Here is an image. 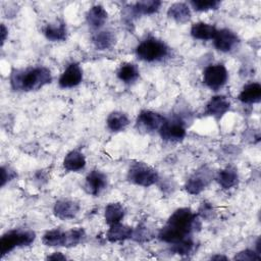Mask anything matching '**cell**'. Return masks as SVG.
Here are the masks:
<instances>
[{"mask_svg": "<svg viewBox=\"0 0 261 261\" xmlns=\"http://www.w3.org/2000/svg\"><path fill=\"white\" fill-rule=\"evenodd\" d=\"M127 179L132 184L141 187H150L159 179L158 172L146 163L137 162L130 165L127 171Z\"/></svg>", "mask_w": 261, "mask_h": 261, "instance_id": "5b68a950", "label": "cell"}, {"mask_svg": "<svg viewBox=\"0 0 261 261\" xmlns=\"http://www.w3.org/2000/svg\"><path fill=\"white\" fill-rule=\"evenodd\" d=\"M65 240V231L60 228H54L46 231L42 238V242L48 247H63Z\"/></svg>", "mask_w": 261, "mask_h": 261, "instance_id": "4316f807", "label": "cell"}, {"mask_svg": "<svg viewBox=\"0 0 261 261\" xmlns=\"http://www.w3.org/2000/svg\"><path fill=\"white\" fill-rule=\"evenodd\" d=\"M199 220L190 208L176 209L158 232V239L167 244H175L188 238L198 227Z\"/></svg>", "mask_w": 261, "mask_h": 261, "instance_id": "6da1fadb", "label": "cell"}, {"mask_svg": "<svg viewBox=\"0 0 261 261\" xmlns=\"http://www.w3.org/2000/svg\"><path fill=\"white\" fill-rule=\"evenodd\" d=\"M161 6V1L159 0H146L138 1L133 6V11L136 14L149 15L157 12Z\"/></svg>", "mask_w": 261, "mask_h": 261, "instance_id": "83f0119b", "label": "cell"}, {"mask_svg": "<svg viewBox=\"0 0 261 261\" xmlns=\"http://www.w3.org/2000/svg\"><path fill=\"white\" fill-rule=\"evenodd\" d=\"M139 74L140 72H139L138 66L129 62L121 64L117 70V77L125 84H130L136 82L139 77Z\"/></svg>", "mask_w": 261, "mask_h": 261, "instance_id": "484cf974", "label": "cell"}, {"mask_svg": "<svg viewBox=\"0 0 261 261\" xmlns=\"http://www.w3.org/2000/svg\"><path fill=\"white\" fill-rule=\"evenodd\" d=\"M52 74L45 66L14 69L10 74V85L14 91H37L50 84Z\"/></svg>", "mask_w": 261, "mask_h": 261, "instance_id": "7a4b0ae2", "label": "cell"}, {"mask_svg": "<svg viewBox=\"0 0 261 261\" xmlns=\"http://www.w3.org/2000/svg\"><path fill=\"white\" fill-rule=\"evenodd\" d=\"M80 204L73 200L61 199L58 200L53 207L54 215L62 220L72 219L80 211Z\"/></svg>", "mask_w": 261, "mask_h": 261, "instance_id": "5bb4252c", "label": "cell"}, {"mask_svg": "<svg viewBox=\"0 0 261 261\" xmlns=\"http://www.w3.org/2000/svg\"><path fill=\"white\" fill-rule=\"evenodd\" d=\"M215 178H216L218 185L222 189L229 190L238 185V181H239L238 170L233 166H226L225 168H223L217 172Z\"/></svg>", "mask_w": 261, "mask_h": 261, "instance_id": "9a60e30c", "label": "cell"}, {"mask_svg": "<svg viewBox=\"0 0 261 261\" xmlns=\"http://www.w3.org/2000/svg\"><path fill=\"white\" fill-rule=\"evenodd\" d=\"M109 229L106 233V238L110 243H117L122 242L128 239H132L133 237V227L122 224L120 222L109 225Z\"/></svg>", "mask_w": 261, "mask_h": 261, "instance_id": "2e32d148", "label": "cell"}, {"mask_svg": "<svg viewBox=\"0 0 261 261\" xmlns=\"http://www.w3.org/2000/svg\"><path fill=\"white\" fill-rule=\"evenodd\" d=\"M86 238V232L82 227H74L65 231L64 246L66 248L74 247L84 242Z\"/></svg>", "mask_w": 261, "mask_h": 261, "instance_id": "f1b7e54d", "label": "cell"}, {"mask_svg": "<svg viewBox=\"0 0 261 261\" xmlns=\"http://www.w3.org/2000/svg\"><path fill=\"white\" fill-rule=\"evenodd\" d=\"M227 77V69L221 63L208 65L203 72L204 84L213 91H217L222 88L226 84Z\"/></svg>", "mask_w": 261, "mask_h": 261, "instance_id": "52a82bcc", "label": "cell"}, {"mask_svg": "<svg viewBox=\"0 0 261 261\" xmlns=\"http://www.w3.org/2000/svg\"><path fill=\"white\" fill-rule=\"evenodd\" d=\"M238 99L246 104H254L260 102L261 85L259 83H251L246 85L239 94Z\"/></svg>", "mask_w": 261, "mask_h": 261, "instance_id": "d6986e66", "label": "cell"}, {"mask_svg": "<svg viewBox=\"0 0 261 261\" xmlns=\"http://www.w3.org/2000/svg\"><path fill=\"white\" fill-rule=\"evenodd\" d=\"M212 260H227V257L223 256V255H215L211 257Z\"/></svg>", "mask_w": 261, "mask_h": 261, "instance_id": "f35d334b", "label": "cell"}, {"mask_svg": "<svg viewBox=\"0 0 261 261\" xmlns=\"http://www.w3.org/2000/svg\"><path fill=\"white\" fill-rule=\"evenodd\" d=\"M7 34H8V31H7V29L5 28V25L2 23V24H1V43H2V45H3V43H4L5 40H6Z\"/></svg>", "mask_w": 261, "mask_h": 261, "instance_id": "8d00e7d4", "label": "cell"}, {"mask_svg": "<svg viewBox=\"0 0 261 261\" xmlns=\"http://www.w3.org/2000/svg\"><path fill=\"white\" fill-rule=\"evenodd\" d=\"M159 134L164 141L179 142L186 137V126L184 121L178 117L165 119L159 129Z\"/></svg>", "mask_w": 261, "mask_h": 261, "instance_id": "9c48e42d", "label": "cell"}, {"mask_svg": "<svg viewBox=\"0 0 261 261\" xmlns=\"http://www.w3.org/2000/svg\"><path fill=\"white\" fill-rule=\"evenodd\" d=\"M256 252L258 254H261V240H260V238H258L257 242H256Z\"/></svg>", "mask_w": 261, "mask_h": 261, "instance_id": "74e56055", "label": "cell"}, {"mask_svg": "<svg viewBox=\"0 0 261 261\" xmlns=\"http://www.w3.org/2000/svg\"><path fill=\"white\" fill-rule=\"evenodd\" d=\"M165 117L158 112L151 110H143L137 117L136 127L144 133H153L161 128L165 121Z\"/></svg>", "mask_w": 261, "mask_h": 261, "instance_id": "ba28073f", "label": "cell"}, {"mask_svg": "<svg viewBox=\"0 0 261 261\" xmlns=\"http://www.w3.org/2000/svg\"><path fill=\"white\" fill-rule=\"evenodd\" d=\"M83 81V70L77 63H70L61 73L58 84L63 89L73 88Z\"/></svg>", "mask_w": 261, "mask_h": 261, "instance_id": "8fae6325", "label": "cell"}, {"mask_svg": "<svg viewBox=\"0 0 261 261\" xmlns=\"http://www.w3.org/2000/svg\"><path fill=\"white\" fill-rule=\"evenodd\" d=\"M213 177L212 170L208 166H202L187 179L185 189L191 195H198L207 188Z\"/></svg>", "mask_w": 261, "mask_h": 261, "instance_id": "8992f818", "label": "cell"}, {"mask_svg": "<svg viewBox=\"0 0 261 261\" xmlns=\"http://www.w3.org/2000/svg\"><path fill=\"white\" fill-rule=\"evenodd\" d=\"M213 213V207L210 203H203L201 208H200V214L202 215L203 218H208L212 216Z\"/></svg>", "mask_w": 261, "mask_h": 261, "instance_id": "e575fe53", "label": "cell"}, {"mask_svg": "<svg viewBox=\"0 0 261 261\" xmlns=\"http://www.w3.org/2000/svg\"><path fill=\"white\" fill-rule=\"evenodd\" d=\"M236 260H242V261H259L261 259V255L258 254L256 251L253 250H244L239 252L236 256H234Z\"/></svg>", "mask_w": 261, "mask_h": 261, "instance_id": "d6a6232c", "label": "cell"}, {"mask_svg": "<svg viewBox=\"0 0 261 261\" xmlns=\"http://www.w3.org/2000/svg\"><path fill=\"white\" fill-rule=\"evenodd\" d=\"M47 259L48 260H57V261H59V260H66V257L60 252H55L52 255L48 256Z\"/></svg>", "mask_w": 261, "mask_h": 261, "instance_id": "d590c367", "label": "cell"}, {"mask_svg": "<svg viewBox=\"0 0 261 261\" xmlns=\"http://www.w3.org/2000/svg\"><path fill=\"white\" fill-rule=\"evenodd\" d=\"M107 18H108V13L104 9V7L101 5L92 6L86 14L87 22L89 23V25L95 29H99L103 27Z\"/></svg>", "mask_w": 261, "mask_h": 261, "instance_id": "44dd1931", "label": "cell"}, {"mask_svg": "<svg viewBox=\"0 0 261 261\" xmlns=\"http://www.w3.org/2000/svg\"><path fill=\"white\" fill-rule=\"evenodd\" d=\"M194 248V242L192 238H188L186 240H182L178 243H175L171 247V251L179 254V255H188L193 251Z\"/></svg>", "mask_w": 261, "mask_h": 261, "instance_id": "4dcf8cb0", "label": "cell"}, {"mask_svg": "<svg viewBox=\"0 0 261 261\" xmlns=\"http://www.w3.org/2000/svg\"><path fill=\"white\" fill-rule=\"evenodd\" d=\"M92 41L98 50H106L115 44V36L110 31H101L93 36Z\"/></svg>", "mask_w": 261, "mask_h": 261, "instance_id": "d4e9b609", "label": "cell"}, {"mask_svg": "<svg viewBox=\"0 0 261 261\" xmlns=\"http://www.w3.org/2000/svg\"><path fill=\"white\" fill-rule=\"evenodd\" d=\"M190 4L196 11H208L217 9L220 2L216 0H192L190 1Z\"/></svg>", "mask_w": 261, "mask_h": 261, "instance_id": "f546056e", "label": "cell"}, {"mask_svg": "<svg viewBox=\"0 0 261 261\" xmlns=\"http://www.w3.org/2000/svg\"><path fill=\"white\" fill-rule=\"evenodd\" d=\"M107 126L111 132H121L129 123L127 115L120 111H113L107 117Z\"/></svg>", "mask_w": 261, "mask_h": 261, "instance_id": "cb8c5ba5", "label": "cell"}, {"mask_svg": "<svg viewBox=\"0 0 261 261\" xmlns=\"http://www.w3.org/2000/svg\"><path fill=\"white\" fill-rule=\"evenodd\" d=\"M44 35L51 42L64 41L67 35L66 25L63 22L49 23L44 28Z\"/></svg>", "mask_w": 261, "mask_h": 261, "instance_id": "7402d4cb", "label": "cell"}, {"mask_svg": "<svg viewBox=\"0 0 261 261\" xmlns=\"http://www.w3.org/2000/svg\"><path fill=\"white\" fill-rule=\"evenodd\" d=\"M151 238H152V232L145 225H139L136 229H134L133 237H132V239H134L137 242H147Z\"/></svg>", "mask_w": 261, "mask_h": 261, "instance_id": "1f68e13d", "label": "cell"}, {"mask_svg": "<svg viewBox=\"0 0 261 261\" xmlns=\"http://www.w3.org/2000/svg\"><path fill=\"white\" fill-rule=\"evenodd\" d=\"M107 186V176L100 170H92L85 180V189L88 194L98 196Z\"/></svg>", "mask_w": 261, "mask_h": 261, "instance_id": "4fadbf2b", "label": "cell"}, {"mask_svg": "<svg viewBox=\"0 0 261 261\" xmlns=\"http://www.w3.org/2000/svg\"><path fill=\"white\" fill-rule=\"evenodd\" d=\"M240 39L237 34L228 29H222L217 31L214 39L213 44L214 47L221 52H230L232 51L237 45L239 44Z\"/></svg>", "mask_w": 261, "mask_h": 261, "instance_id": "30bf717a", "label": "cell"}, {"mask_svg": "<svg viewBox=\"0 0 261 261\" xmlns=\"http://www.w3.org/2000/svg\"><path fill=\"white\" fill-rule=\"evenodd\" d=\"M230 107L229 100L223 95L213 96L205 106V114L220 119Z\"/></svg>", "mask_w": 261, "mask_h": 261, "instance_id": "7c38bea8", "label": "cell"}, {"mask_svg": "<svg viewBox=\"0 0 261 261\" xmlns=\"http://www.w3.org/2000/svg\"><path fill=\"white\" fill-rule=\"evenodd\" d=\"M16 176V173L14 170H12L9 167L2 166L1 167V187H3L7 181H10Z\"/></svg>", "mask_w": 261, "mask_h": 261, "instance_id": "836d02e7", "label": "cell"}, {"mask_svg": "<svg viewBox=\"0 0 261 261\" xmlns=\"http://www.w3.org/2000/svg\"><path fill=\"white\" fill-rule=\"evenodd\" d=\"M217 31L218 30L214 25L203 21H199L193 23L191 28V35L194 39L208 41L214 39Z\"/></svg>", "mask_w": 261, "mask_h": 261, "instance_id": "ac0fdd59", "label": "cell"}, {"mask_svg": "<svg viewBox=\"0 0 261 261\" xmlns=\"http://www.w3.org/2000/svg\"><path fill=\"white\" fill-rule=\"evenodd\" d=\"M86 166V158L84 154L77 150L68 152L63 159V167L67 171H80Z\"/></svg>", "mask_w": 261, "mask_h": 261, "instance_id": "ffe728a7", "label": "cell"}, {"mask_svg": "<svg viewBox=\"0 0 261 261\" xmlns=\"http://www.w3.org/2000/svg\"><path fill=\"white\" fill-rule=\"evenodd\" d=\"M125 210L123 206L119 203H109L105 207L104 211V218L108 225H112L118 223L124 217Z\"/></svg>", "mask_w": 261, "mask_h": 261, "instance_id": "603a6c76", "label": "cell"}, {"mask_svg": "<svg viewBox=\"0 0 261 261\" xmlns=\"http://www.w3.org/2000/svg\"><path fill=\"white\" fill-rule=\"evenodd\" d=\"M169 48L167 45L156 38H148L142 41L136 48V54L139 59L146 62L162 60L168 55Z\"/></svg>", "mask_w": 261, "mask_h": 261, "instance_id": "277c9868", "label": "cell"}, {"mask_svg": "<svg viewBox=\"0 0 261 261\" xmlns=\"http://www.w3.org/2000/svg\"><path fill=\"white\" fill-rule=\"evenodd\" d=\"M167 15L177 23H186L191 19V9L185 2H175L169 6Z\"/></svg>", "mask_w": 261, "mask_h": 261, "instance_id": "e0dca14e", "label": "cell"}, {"mask_svg": "<svg viewBox=\"0 0 261 261\" xmlns=\"http://www.w3.org/2000/svg\"><path fill=\"white\" fill-rule=\"evenodd\" d=\"M36 233L29 229H12L2 234L0 239V255L4 257L18 247H27L34 243Z\"/></svg>", "mask_w": 261, "mask_h": 261, "instance_id": "3957f363", "label": "cell"}]
</instances>
